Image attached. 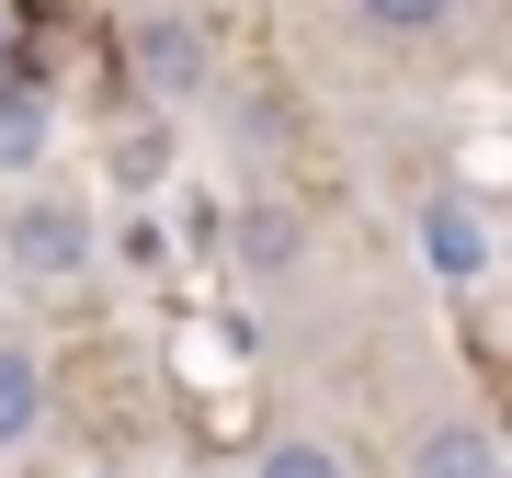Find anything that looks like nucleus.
<instances>
[{
	"instance_id": "10",
	"label": "nucleus",
	"mask_w": 512,
	"mask_h": 478,
	"mask_svg": "<svg viewBox=\"0 0 512 478\" xmlns=\"http://www.w3.org/2000/svg\"><path fill=\"white\" fill-rule=\"evenodd\" d=\"M160 171H171V137H160V126H126V137H114V183H137V194H148Z\"/></svg>"
},
{
	"instance_id": "3",
	"label": "nucleus",
	"mask_w": 512,
	"mask_h": 478,
	"mask_svg": "<svg viewBox=\"0 0 512 478\" xmlns=\"http://www.w3.org/2000/svg\"><path fill=\"white\" fill-rule=\"evenodd\" d=\"M228 262H239V285H296L308 274V217L285 194H251L228 217Z\"/></svg>"
},
{
	"instance_id": "12",
	"label": "nucleus",
	"mask_w": 512,
	"mask_h": 478,
	"mask_svg": "<svg viewBox=\"0 0 512 478\" xmlns=\"http://www.w3.org/2000/svg\"><path fill=\"white\" fill-rule=\"evenodd\" d=\"M0 69H12V12H0Z\"/></svg>"
},
{
	"instance_id": "1",
	"label": "nucleus",
	"mask_w": 512,
	"mask_h": 478,
	"mask_svg": "<svg viewBox=\"0 0 512 478\" xmlns=\"http://www.w3.org/2000/svg\"><path fill=\"white\" fill-rule=\"evenodd\" d=\"M0 251H12V274H23V285H80L103 239H92V205H80V194H57V183H12Z\"/></svg>"
},
{
	"instance_id": "6",
	"label": "nucleus",
	"mask_w": 512,
	"mask_h": 478,
	"mask_svg": "<svg viewBox=\"0 0 512 478\" xmlns=\"http://www.w3.org/2000/svg\"><path fill=\"white\" fill-rule=\"evenodd\" d=\"M410 478H501V433L478 410H444V422L410 433Z\"/></svg>"
},
{
	"instance_id": "9",
	"label": "nucleus",
	"mask_w": 512,
	"mask_h": 478,
	"mask_svg": "<svg viewBox=\"0 0 512 478\" xmlns=\"http://www.w3.org/2000/svg\"><path fill=\"white\" fill-rule=\"evenodd\" d=\"M251 478H353V456H342L330 433H274V444H262V467H251Z\"/></svg>"
},
{
	"instance_id": "7",
	"label": "nucleus",
	"mask_w": 512,
	"mask_h": 478,
	"mask_svg": "<svg viewBox=\"0 0 512 478\" xmlns=\"http://www.w3.org/2000/svg\"><path fill=\"white\" fill-rule=\"evenodd\" d=\"M35 422H46V365H35L23 342H0V456L35 444Z\"/></svg>"
},
{
	"instance_id": "8",
	"label": "nucleus",
	"mask_w": 512,
	"mask_h": 478,
	"mask_svg": "<svg viewBox=\"0 0 512 478\" xmlns=\"http://www.w3.org/2000/svg\"><path fill=\"white\" fill-rule=\"evenodd\" d=\"M456 12H467V0H353V23H365L376 46H433Z\"/></svg>"
},
{
	"instance_id": "2",
	"label": "nucleus",
	"mask_w": 512,
	"mask_h": 478,
	"mask_svg": "<svg viewBox=\"0 0 512 478\" xmlns=\"http://www.w3.org/2000/svg\"><path fill=\"white\" fill-rule=\"evenodd\" d=\"M126 57H137V92L148 103H205V92H217V46H205L194 12H137Z\"/></svg>"
},
{
	"instance_id": "4",
	"label": "nucleus",
	"mask_w": 512,
	"mask_h": 478,
	"mask_svg": "<svg viewBox=\"0 0 512 478\" xmlns=\"http://www.w3.org/2000/svg\"><path fill=\"white\" fill-rule=\"evenodd\" d=\"M46 160H57V103L23 69H0V183H35Z\"/></svg>"
},
{
	"instance_id": "5",
	"label": "nucleus",
	"mask_w": 512,
	"mask_h": 478,
	"mask_svg": "<svg viewBox=\"0 0 512 478\" xmlns=\"http://www.w3.org/2000/svg\"><path fill=\"white\" fill-rule=\"evenodd\" d=\"M421 262H433L444 285H478L490 274V217H478L467 194H421Z\"/></svg>"
},
{
	"instance_id": "11",
	"label": "nucleus",
	"mask_w": 512,
	"mask_h": 478,
	"mask_svg": "<svg viewBox=\"0 0 512 478\" xmlns=\"http://www.w3.org/2000/svg\"><path fill=\"white\" fill-rule=\"evenodd\" d=\"M114 251H126V262H137V274H148V262H160V251H171V239H160V217H126V239H114Z\"/></svg>"
}]
</instances>
